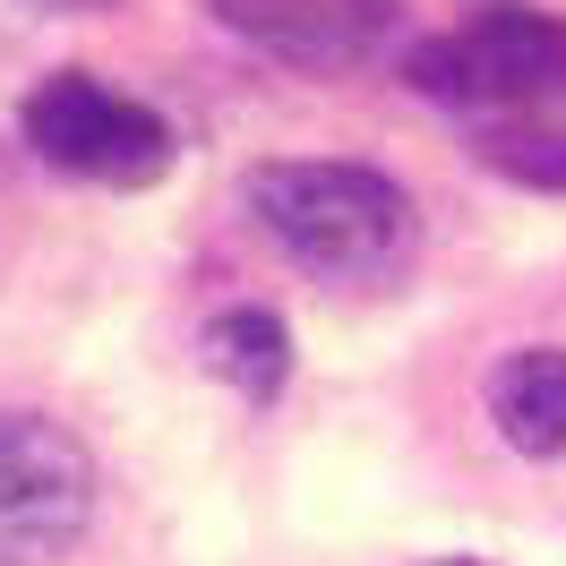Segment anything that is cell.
<instances>
[{"mask_svg": "<svg viewBox=\"0 0 566 566\" xmlns=\"http://www.w3.org/2000/svg\"><path fill=\"white\" fill-rule=\"evenodd\" d=\"M412 86L455 112L490 164L524 180H566V18L490 9L463 35L412 52Z\"/></svg>", "mask_w": 566, "mask_h": 566, "instance_id": "cell-1", "label": "cell"}, {"mask_svg": "<svg viewBox=\"0 0 566 566\" xmlns=\"http://www.w3.org/2000/svg\"><path fill=\"white\" fill-rule=\"evenodd\" d=\"M249 207L310 275H387L412 249V198L369 164H266L249 180Z\"/></svg>", "mask_w": 566, "mask_h": 566, "instance_id": "cell-2", "label": "cell"}, {"mask_svg": "<svg viewBox=\"0 0 566 566\" xmlns=\"http://www.w3.org/2000/svg\"><path fill=\"white\" fill-rule=\"evenodd\" d=\"M18 129H27V146L43 164H61L77 180H104V189H138V180H155L172 164L164 112H146L138 95H120V86H104L86 70L43 77L35 95L18 104Z\"/></svg>", "mask_w": 566, "mask_h": 566, "instance_id": "cell-3", "label": "cell"}, {"mask_svg": "<svg viewBox=\"0 0 566 566\" xmlns=\"http://www.w3.org/2000/svg\"><path fill=\"white\" fill-rule=\"evenodd\" d=\"M95 515V463L70 429L0 412V566H52Z\"/></svg>", "mask_w": 566, "mask_h": 566, "instance_id": "cell-4", "label": "cell"}, {"mask_svg": "<svg viewBox=\"0 0 566 566\" xmlns=\"http://www.w3.org/2000/svg\"><path fill=\"white\" fill-rule=\"evenodd\" d=\"M214 18L283 70H360L395 27V0H214Z\"/></svg>", "mask_w": 566, "mask_h": 566, "instance_id": "cell-5", "label": "cell"}, {"mask_svg": "<svg viewBox=\"0 0 566 566\" xmlns=\"http://www.w3.org/2000/svg\"><path fill=\"white\" fill-rule=\"evenodd\" d=\"M490 421L515 455H566V353L524 344L490 369Z\"/></svg>", "mask_w": 566, "mask_h": 566, "instance_id": "cell-6", "label": "cell"}, {"mask_svg": "<svg viewBox=\"0 0 566 566\" xmlns=\"http://www.w3.org/2000/svg\"><path fill=\"white\" fill-rule=\"evenodd\" d=\"M207 369L223 378V387H241L249 403H266V395L283 387V369H292V335H283L275 310H223V318H207Z\"/></svg>", "mask_w": 566, "mask_h": 566, "instance_id": "cell-7", "label": "cell"}, {"mask_svg": "<svg viewBox=\"0 0 566 566\" xmlns=\"http://www.w3.org/2000/svg\"><path fill=\"white\" fill-rule=\"evenodd\" d=\"M438 566H481V558H438Z\"/></svg>", "mask_w": 566, "mask_h": 566, "instance_id": "cell-8", "label": "cell"}]
</instances>
